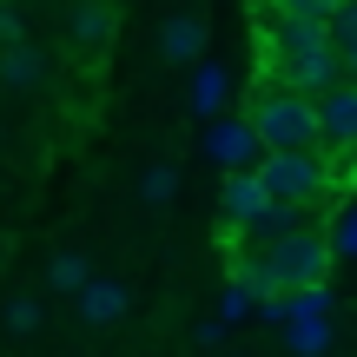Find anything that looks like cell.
<instances>
[{
    "label": "cell",
    "instance_id": "6",
    "mask_svg": "<svg viewBox=\"0 0 357 357\" xmlns=\"http://www.w3.org/2000/svg\"><path fill=\"white\" fill-rule=\"evenodd\" d=\"M205 153H212L218 166H231V172H258V159H265V139L252 132V119H218L212 139H205Z\"/></svg>",
    "mask_w": 357,
    "mask_h": 357
},
{
    "label": "cell",
    "instance_id": "11",
    "mask_svg": "<svg viewBox=\"0 0 357 357\" xmlns=\"http://www.w3.org/2000/svg\"><path fill=\"white\" fill-rule=\"evenodd\" d=\"M126 305H132V298H126V284H119V278H93L86 291H79V318H86V324H119V318H126Z\"/></svg>",
    "mask_w": 357,
    "mask_h": 357
},
{
    "label": "cell",
    "instance_id": "2",
    "mask_svg": "<svg viewBox=\"0 0 357 357\" xmlns=\"http://www.w3.org/2000/svg\"><path fill=\"white\" fill-rule=\"evenodd\" d=\"M265 278H271V291H305V284H324L331 278V231H318V225H298V231H284L278 245H265Z\"/></svg>",
    "mask_w": 357,
    "mask_h": 357
},
{
    "label": "cell",
    "instance_id": "9",
    "mask_svg": "<svg viewBox=\"0 0 357 357\" xmlns=\"http://www.w3.org/2000/svg\"><path fill=\"white\" fill-rule=\"evenodd\" d=\"M66 40H73L79 53L113 47V7H106V0H73V7H66Z\"/></svg>",
    "mask_w": 357,
    "mask_h": 357
},
{
    "label": "cell",
    "instance_id": "5",
    "mask_svg": "<svg viewBox=\"0 0 357 357\" xmlns=\"http://www.w3.org/2000/svg\"><path fill=\"white\" fill-rule=\"evenodd\" d=\"M265 212H271L265 178H258V172H225V185H218V218H225L231 231H252Z\"/></svg>",
    "mask_w": 357,
    "mask_h": 357
},
{
    "label": "cell",
    "instance_id": "7",
    "mask_svg": "<svg viewBox=\"0 0 357 357\" xmlns=\"http://www.w3.org/2000/svg\"><path fill=\"white\" fill-rule=\"evenodd\" d=\"M318 119H324V153H357V79L324 93Z\"/></svg>",
    "mask_w": 357,
    "mask_h": 357
},
{
    "label": "cell",
    "instance_id": "10",
    "mask_svg": "<svg viewBox=\"0 0 357 357\" xmlns=\"http://www.w3.org/2000/svg\"><path fill=\"white\" fill-rule=\"evenodd\" d=\"M40 79H47V53H40L33 40H13V47H0V86L33 93Z\"/></svg>",
    "mask_w": 357,
    "mask_h": 357
},
{
    "label": "cell",
    "instance_id": "15",
    "mask_svg": "<svg viewBox=\"0 0 357 357\" xmlns=\"http://www.w3.org/2000/svg\"><path fill=\"white\" fill-rule=\"evenodd\" d=\"M47 278H53V291H73V298H79V291L93 284V271H86V258H79V252H60Z\"/></svg>",
    "mask_w": 357,
    "mask_h": 357
},
{
    "label": "cell",
    "instance_id": "19",
    "mask_svg": "<svg viewBox=\"0 0 357 357\" xmlns=\"http://www.w3.org/2000/svg\"><path fill=\"white\" fill-rule=\"evenodd\" d=\"M331 40H337V47H351V40H357V0H344V7H337V20H331Z\"/></svg>",
    "mask_w": 357,
    "mask_h": 357
},
{
    "label": "cell",
    "instance_id": "1",
    "mask_svg": "<svg viewBox=\"0 0 357 357\" xmlns=\"http://www.w3.org/2000/svg\"><path fill=\"white\" fill-rule=\"evenodd\" d=\"M252 132L265 139V153H311V146H324L318 100H305V93H291V86H258Z\"/></svg>",
    "mask_w": 357,
    "mask_h": 357
},
{
    "label": "cell",
    "instance_id": "16",
    "mask_svg": "<svg viewBox=\"0 0 357 357\" xmlns=\"http://www.w3.org/2000/svg\"><path fill=\"white\" fill-rule=\"evenodd\" d=\"M172 192H178V172H172V166H146V172H139V199H146V205H166Z\"/></svg>",
    "mask_w": 357,
    "mask_h": 357
},
{
    "label": "cell",
    "instance_id": "12",
    "mask_svg": "<svg viewBox=\"0 0 357 357\" xmlns=\"http://www.w3.org/2000/svg\"><path fill=\"white\" fill-rule=\"evenodd\" d=\"M185 106H192L199 119H212L218 106H225V66H199L192 86H185Z\"/></svg>",
    "mask_w": 357,
    "mask_h": 357
},
{
    "label": "cell",
    "instance_id": "8",
    "mask_svg": "<svg viewBox=\"0 0 357 357\" xmlns=\"http://www.w3.org/2000/svg\"><path fill=\"white\" fill-rule=\"evenodd\" d=\"M205 33H212V26H205V13H166V26H159V60H172V66H192L205 53Z\"/></svg>",
    "mask_w": 357,
    "mask_h": 357
},
{
    "label": "cell",
    "instance_id": "21",
    "mask_svg": "<svg viewBox=\"0 0 357 357\" xmlns=\"http://www.w3.org/2000/svg\"><path fill=\"white\" fill-rule=\"evenodd\" d=\"M337 60H344V79H357V40H351V47H337Z\"/></svg>",
    "mask_w": 357,
    "mask_h": 357
},
{
    "label": "cell",
    "instance_id": "17",
    "mask_svg": "<svg viewBox=\"0 0 357 357\" xmlns=\"http://www.w3.org/2000/svg\"><path fill=\"white\" fill-rule=\"evenodd\" d=\"M331 252H337V258H357V212H344V218L331 225Z\"/></svg>",
    "mask_w": 357,
    "mask_h": 357
},
{
    "label": "cell",
    "instance_id": "18",
    "mask_svg": "<svg viewBox=\"0 0 357 357\" xmlns=\"http://www.w3.org/2000/svg\"><path fill=\"white\" fill-rule=\"evenodd\" d=\"M33 324H40V305L33 298H13L7 305V331H33Z\"/></svg>",
    "mask_w": 357,
    "mask_h": 357
},
{
    "label": "cell",
    "instance_id": "4",
    "mask_svg": "<svg viewBox=\"0 0 357 357\" xmlns=\"http://www.w3.org/2000/svg\"><path fill=\"white\" fill-rule=\"evenodd\" d=\"M265 53H271L265 66H298V60L337 53V40H331V26H318V20H271L265 26Z\"/></svg>",
    "mask_w": 357,
    "mask_h": 357
},
{
    "label": "cell",
    "instance_id": "14",
    "mask_svg": "<svg viewBox=\"0 0 357 357\" xmlns=\"http://www.w3.org/2000/svg\"><path fill=\"white\" fill-rule=\"evenodd\" d=\"M265 7H271V20H318V26H331L344 0H265Z\"/></svg>",
    "mask_w": 357,
    "mask_h": 357
},
{
    "label": "cell",
    "instance_id": "3",
    "mask_svg": "<svg viewBox=\"0 0 357 357\" xmlns=\"http://www.w3.org/2000/svg\"><path fill=\"white\" fill-rule=\"evenodd\" d=\"M258 178H265V192L278 205H298V212H311L318 199L337 192V172L324 159V146H311V153H265L258 159Z\"/></svg>",
    "mask_w": 357,
    "mask_h": 357
},
{
    "label": "cell",
    "instance_id": "13",
    "mask_svg": "<svg viewBox=\"0 0 357 357\" xmlns=\"http://www.w3.org/2000/svg\"><path fill=\"white\" fill-rule=\"evenodd\" d=\"M331 318H305V324H284V351L291 357H324L331 351Z\"/></svg>",
    "mask_w": 357,
    "mask_h": 357
},
{
    "label": "cell",
    "instance_id": "20",
    "mask_svg": "<svg viewBox=\"0 0 357 357\" xmlns=\"http://www.w3.org/2000/svg\"><path fill=\"white\" fill-rule=\"evenodd\" d=\"M20 26H26V20H20V7H0V47H13V40H26Z\"/></svg>",
    "mask_w": 357,
    "mask_h": 357
}]
</instances>
